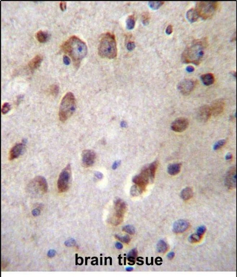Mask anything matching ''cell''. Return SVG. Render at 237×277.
<instances>
[{
  "label": "cell",
  "instance_id": "obj_1",
  "mask_svg": "<svg viewBox=\"0 0 237 277\" xmlns=\"http://www.w3.org/2000/svg\"><path fill=\"white\" fill-rule=\"evenodd\" d=\"M208 46L206 38L194 40L182 53L181 61L184 63L199 65L203 60Z\"/></svg>",
  "mask_w": 237,
  "mask_h": 277
},
{
  "label": "cell",
  "instance_id": "obj_2",
  "mask_svg": "<svg viewBox=\"0 0 237 277\" xmlns=\"http://www.w3.org/2000/svg\"><path fill=\"white\" fill-rule=\"evenodd\" d=\"M62 48L64 52L71 57L76 67L79 66L81 60L87 54V45L75 36H72L65 42Z\"/></svg>",
  "mask_w": 237,
  "mask_h": 277
},
{
  "label": "cell",
  "instance_id": "obj_3",
  "mask_svg": "<svg viewBox=\"0 0 237 277\" xmlns=\"http://www.w3.org/2000/svg\"><path fill=\"white\" fill-rule=\"evenodd\" d=\"M98 52L102 58L111 59L117 57V42L114 34L107 33L102 36L100 41Z\"/></svg>",
  "mask_w": 237,
  "mask_h": 277
},
{
  "label": "cell",
  "instance_id": "obj_4",
  "mask_svg": "<svg viewBox=\"0 0 237 277\" xmlns=\"http://www.w3.org/2000/svg\"><path fill=\"white\" fill-rule=\"evenodd\" d=\"M76 108L74 95L71 92L66 94L60 104L59 116L60 120L64 122L73 114Z\"/></svg>",
  "mask_w": 237,
  "mask_h": 277
},
{
  "label": "cell",
  "instance_id": "obj_5",
  "mask_svg": "<svg viewBox=\"0 0 237 277\" xmlns=\"http://www.w3.org/2000/svg\"><path fill=\"white\" fill-rule=\"evenodd\" d=\"M217 1H199L195 10L199 17L206 20L212 17L218 6Z\"/></svg>",
  "mask_w": 237,
  "mask_h": 277
},
{
  "label": "cell",
  "instance_id": "obj_6",
  "mask_svg": "<svg viewBox=\"0 0 237 277\" xmlns=\"http://www.w3.org/2000/svg\"><path fill=\"white\" fill-rule=\"evenodd\" d=\"M71 167L70 165L68 164L62 171L59 176L57 185L60 193H64L68 190L71 181Z\"/></svg>",
  "mask_w": 237,
  "mask_h": 277
},
{
  "label": "cell",
  "instance_id": "obj_7",
  "mask_svg": "<svg viewBox=\"0 0 237 277\" xmlns=\"http://www.w3.org/2000/svg\"><path fill=\"white\" fill-rule=\"evenodd\" d=\"M127 207L124 201L120 199H117L115 203V213L111 220V223L117 226L123 222L124 216Z\"/></svg>",
  "mask_w": 237,
  "mask_h": 277
},
{
  "label": "cell",
  "instance_id": "obj_8",
  "mask_svg": "<svg viewBox=\"0 0 237 277\" xmlns=\"http://www.w3.org/2000/svg\"><path fill=\"white\" fill-rule=\"evenodd\" d=\"M28 188L42 193H46L48 189V185L46 179L43 176L36 177L28 184Z\"/></svg>",
  "mask_w": 237,
  "mask_h": 277
},
{
  "label": "cell",
  "instance_id": "obj_9",
  "mask_svg": "<svg viewBox=\"0 0 237 277\" xmlns=\"http://www.w3.org/2000/svg\"><path fill=\"white\" fill-rule=\"evenodd\" d=\"M148 168L144 169L141 173L139 175L136 176L133 178V182L138 186L144 191L146 186L149 182L150 177Z\"/></svg>",
  "mask_w": 237,
  "mask_h": 277
},
{
  "label": "cell",
  "instance_id": "obj_10",
  "mask_svg": "<svg viewBox=\"0 0 237 277\" xmlns=\"http://www.w3.org/2000/svg\"><path fill=\"white\" fill-rule=\"evenodd\" d=\"M196 83V81L194 80L184 79L179 83L178 89L182 94L188 95L194 90Z\"/></svg>",
  "mask_w": 237,
  "mask_h": 277
},
{
  "label": "cell",
  "instance_id": "obj_11",
  "mask_svg": "<svg viewBox=\"0 0 237 277\" xmlns=\"http://www.w3.org/2000/svg\"><path fill=\"white\" fill-rule=\"evenodd\" d=\"M96 158L95 152L91 150H85L82 154V164L84 167L88 168L93 166Z\"/></svg>",
  "mask_w": 237,
  "mask_h": 277
},
{
  "label": "cell",
  "instance_id": "obj_12",
  "mask_svg": "<svg viewBox=\"0 0 237 277\" xmlns=\"http://www.w3.org/2000/svg\"><path fill=\"white\" fill-rule=\"evenodd\" d=\"M225 184L226 187L229 189L236 188V166H232L228 171L226 176Z\"/></svg>",
  "mask_w": 237,
  "mask_h": 277
},
{
  "label": "cell",
  "instance_id": "obj_13",
  "mask_svg": "<svg viewBox=\"0 0 237 277\" xmlns=\"http://www.w3.org/2000/svg\"><path fill=\"white\" fill-rule=\"evenodd\" d=\"M189 121L188 119L183 117L178 118L174 121L172 124V130L176 132H182L188 128Z\"/></svg>",
  "mask_w": 237,
  "mask_h": 277
},
{
  "label": "cell",
  "instance_id": "obj_14",
  "mask_svg": "<svg viewBox=\"0 0 237 277\" xmlns=\"http://www.w3.org/2000/svg\"><path fill=\"white\" fill-rule=\"evenodd\" d=\"M225 106V103L222 99H217L214 101L210 107L212 115L217 116L221 114L224 111Z\"/></svg>",
  "mask_w": 237,
  "mask_h": 277
},
{
  "label": "cell",
  "instance_id": "obj_15",
  "mask_svg": "<svg viewBox=\"0 0 237 277\" xmlns=\"http://www.w3.org/2000/svg\"><path fill=\"white\" fill-rule=\"evenodd\" d=\"M211 115L210 107L208 105L202 106L198 110L197 118L201 121L204 122L208 121Z\"/></svg>",
  "mask_w": 237,
  "mask_h": 277
},
{
  "label": "cell",
  "instance_id": "obj_16",
  "mask_svg": "<svg viewBox=\"0 0 237 277\" xmlns=\"http://www.w3.org/2000/svg\"><path fill=\"white\" fill-rule=\"evenodd\" d=\"M25 145L23 143H19L15 145L10 150L9 159L12 160L18 158L25 151Z\"/></svg>",
  "mask_w": 237,
  "mask_h": 277
},
{
  "label": "cell",
  "instance_id": "obj_17",
  "mask_svg": "<svg viewBox=\"0 0 237 277\" xmlns=\"http://www.w3.org/2000/svg\"><path fill=\"white\" fill-rule=\"evenodd\" d=\"M189 227V223L187 221L180 219L177 221L173 225V231L176 233H181L186 231Z\"/></svg>",
  "mask_w": 237,
  "mask_h": 277
},
{
  "label": "cell",
  "instance_id": "obj_18",
  "mask_svg": "<svg viewBox=\"0 0 237 277\" xmlns=\"http://www.w3.org/2000/svg\"><path fill=\"white\" fill-rule=\"evenodd\" d=\"M206 231L204 226H201L198 228L196 232L190 236L189 240L191 243H195L200 241Z\"/></svg>",
  "mask_w": 237,
  "mask_h": 277
},
{
  "label": "cell",
  "instance_id": "obj_19",
  "mask_svg": "<svg viewBox=\"0 0 237 277\" xmlns=\"http://www.w3.org/2000/svg\"><path fill=\"white\" fill-rule=\"evenodd\" d=\"M43 60V57L42 56L36 55L28 63V67L31 71L35 70L40 66Z\"/></svg>",
  "mask_w": 237,
  "mask_h": 277
},
{
  "label": "cell",
  "instance_id": "obj_20",
  "mask_svg": "<svg viewBox=\"0 0 237 277\" xmlns=\"http://www.w3.org/2000/svg\"><path fill=\"white\" fill-rule=\"evenodd\" d=\"M201 78L204 84L207 86L213 84L215 81L214 74L210 73L204 74L201 77Z\"/></svg>",
  "mask_w": 237,
  "mask_h": 277
},
{
  "label": "cell",
  "instance_id": "obj_21",
  "mask_svg": "<svg viewBox=\"0 0 237 277\" xmlns=\"http://www.w3.org/2000/svg\"><path fill=\"white\" fill-rule=\"evenodd\" d=\"M181 164L180 163H176L169 165L167 168V171L170 175H176L180 171Z\"/></svg>",
  "mask_w": 237,
  "mask_h": 277
},
{
  "label": "cell",
  "instance_id": "obj_22",
  "mask_svg": "<svg viewBox=\"0 0 237 277\" xmlns=\"http://www.w3.org/2000/svg\"><path fill=\"white\" fill-rule=\"evenodd\" d=\"M186 16L188 20L191 23L196 22L199 18L195 9L193 8L188 10L186 13Z\"/></svg>",
  "mask_w": 237,
  "mask_h": 277
},
{
  "label": "cell",
  "instance_id": "obj_23",
  "mask_svg": "<svg viewBox=\"0 0 237 277\" xmlns=\"http://www.w3.org/2000/svg\"><path fill=\"white\" fill-rule=\"evenodd\" d=\"M194 195L192 189L190 187H186L181 192V197L184 200H188L191 199Z\"/></svg>",
  "mask_w": 237,
  "mask_h": 277
},
{
  "label": "cell",
  "instance_id": "obj_24",
  "mask_svg": "<svg viewBox=\"0 0 237 277\" xmlns=\"http://www.w3.org/2000/svg\"><path fill=\"white\" fill-rule=\"evenodd\" d=\"M158 166V163L157 161H155L151 164L149 167L148 168V169L149 177H150V179L152 182H153L154 178H155V172Z\"/></svg>",
  "mask_w": 237,
  "mask_h": 277
},
{
  "label": "cell",
  "instance_id": "obj_25",
  "mask_svg": "<svg viewBox=\"0 0 237 277\" xmlns=\"http://www.w3.org/2000/svg\"><path fill=\"white\" fill-rule=\"evenodd\" d=\"M36 36L37 40L41 43L47 42L49 38V35L48 33L42 31H38Z\"/></svg>",
  "mask_w": 237,
  "mask_h": 277
},
{
  "label": "cell",
  "instance_id": "obj_26",
  "mask_svg": "<svg viewBox=\"0 0 237 277\" xmlns=\"http://www.w3.org/2000/svg\"><path fill=\"white\" fill-rule=\"evenodd\" d=\"M157 249L158 252L161 253L166 252L167 249V243L162 240L159 241L157 245Z\"/></svg>",
  "mask_w": 237,
  "mask_h": 277
},
{
  "label": "cell",
  "instance_id": "obj_27",
  "mask_svg": "<svg viewBox=\"0 0 237 277\" xmlns=\"http://www.w3.org/2000/svg\"><path fill=\"white\" fill-rule=\"evenodd\" d=\"M135 21L134 16L131 15L127 18L126 21L127 27L129 30L132 29L135 27Z\"/></svg>",
  "mask_w": 237,
  "mask_h": 277
},
{
  "label": "cell",
  "instance_id": "obj_28",
  "mask_svg": "<svg viewBox=\"0 0 237 277\" xmlns=\"http://www.w3.org/2000/svg\"><path fill=\"white\" fill-rule=\"evenodd\" d=\"M143 192V190L137 185L133 186L131 188V194L133 196H138L141 194Z\"/></svg>",
  "mask_w": 237,
  "mask_h": 277
},
{
  "label": "cell",
  "instance_id": "obj_29",
  "mask_svg": "<svg viewBox=\"0 0 237 277\" xmlns=\"http://www.w3.org/2000/svg\"><path fill=\"white\" fill-rule=\"evenodd\" d=\"M164 4V1H150L149 3V6L154 10L158 9Z\"/></svg>",
  "mask_w": 237,
  "mask_h": 277
},
{
  "label": "cell",
  "instance_id": "obj_30",
  "mask_svg": "<svg viewBox=\"0 0 237 277\" xmlns=\"http://www.w3.org/2000/svg\"><path fill=\"white\" fill-rule=\"evenodd\" d=\"M123 231L130 234L133 235L135 233V228L134 226L131 225H127L123 227L122 229Z\"/></svg>",
  "mask_w": 237,
  "mask_h": 277
},
{
  "label": "cell",
  "instance_id": "obj_31",
  "mask_svg": "<svg viewBox=\"0 0 237 277\" xmlns=\"http://www.w3.org/2000/svg\"><path fill=\"white\" fill-rule=\"evenodd\" d=\"M59 91V88L57 85H53L50 87V93L54 97L57 96L58 95Z\"/></svg>",
  "mask_w": 237,
  "mask_h": 277
},
{
  "label": "cell",
  "instance_id": "obj_32",
  "mask_svg": "<svg viewBox=\"0 0 237 277\" xmlns=\"http://www.w3.org/2000/svg\"><path fill=\"white\" fill-rule=\"evenodd\" d=\"M115 238L123 243H128L130 241V238L129 236H120L118 235L115 236Z\"/></svg>",
  "mask_w": 237,
  "mask_h": 277
},
{
  "label": "cell",
  "instance_id": "obj_33",
  "mask_svg": "<svg viewBox=\"0 0 237 277\" xmlns=\"http://www.w3.org/2000/svg\"><path fill=\"white\" fill-rule=\"evenodd\" d=\"M150 16L149 13H145L142 16V20L143 25H148L150 21Z\"/></svg>",
  "mask_w": 237,
  "mask_h": 277
},
{
  "label": "cell",
  "instance_id": "obj_34",
  "mask_svg": "<svg viewBox=\"0 0 237 277\" xmlns=\"http://www.w3.org/2000/svg\"><path fill=\"white\" fill-rule=\"evenodd\" d=\"M226 141L225 140H221L217 142L214 145V149L215 150L219 149L224 146L226 143Z\"/></svg>",
  "mask_w": 237,
  "mask_h": 277
},
{
  "label": "cell",
  "instance_id": "obj_35",
  "mask_svg": "<svg viewBox=\"0 0 237 277\" xmlns=\"http://www.w3.org/2000/svg\"><path fill=\"white\" fill-rule=\"evenodd\" d=\"M11 109V106L8 103H5L3 104L1 108V113L4 114L8 113Z\"/></svg>",
  "mask_w": 237,
  "mask_h": 277
},
{
  "label": "cell",
  "instance_id": "obj_36",
  "mask_svg": "<svg viewBox=\"0 0 237 277\" xmlns=\"http://www.w3.org/2000/svg\"><path fill=\"white\" fill-rule=\"evenodd\" d=\"M75 240L73 238L69 239V240L66 241L65 243V246L68 247H70L73 246L75 244Z\"/></svg>",
  "mask_w": 237,
  "mask_h": 277
},
{
  "label": "cell",
  "instance_id": "obj_37",
  "mask_svg": "<svg viewBox=\"0 0 237 277\" xmlns=\"http://www.w3.org/2000/svg\"><path fill=\"white\" fill-rule=\"evenodd\" d=\"M138 255V251L136 249H134L130 251L128 254V257H136Z\"/></svg>",
  "mask_w": 237,
  "mask_h": 277
},
{
  "label": "cell",
  "instance_id": "obj_38",
  "mask_svg": "<svg viewBox=\"0 0 237 277\" xmlns=\"http://www.w3.org/2000/svg\"><path fill=\"white\" fill-rule=\"evenodd\" d=\"M135 44L134 42H130L127 44V48L128 50L132 51L135 48Z\"/></svg>",
  "mask_w": 237,
  "mask_h": 277
},
{
  "label": "cell",
  "instance_id": "obj_39",
  "mask_svg": "<svg viewBox=\"0 0 237 277\" xmlns=\"http://www.w3.org/2000/svg\"><path fill=\"white\" fill-rule=\"evenodd\" d=\"M173 31V27L171 25H169L167 27L166 30V33L167 34L170 35L172 33Z\"/></svg>",
  "mask_w": 237,
  "mask_h": 277
},
{
  "label": "cell",
  "instance_id": "obj_40",
  "mask_svg": "<svg viewBox=\"0 0 237 277\" xmlns=\"http://www.w3.org/2000/svg\"><path fill=\"white\" fill-rule=\"evenodd\" d=\"M63 61L65 64L66 65H68L70 64V58H69L68 56L66 55H64V57H63Z\"/></svg>",
  "mask_w": 237,
  "mask_h": 277
},
{
  "label": "cell",
  "instance_id": "obj_41",
  "mask_svg": "<svg viewBox=\"0 0 237 277\" xmlns=\"http://www.w3.org/2000/svg\"><path fill=\"white\" fill-rule=\"evenodd\" d=\"M56 253V251L54 250H50L49 252H48V256L50 257V258H52V257H53L55 256Z\"/></svg>",
  "mask_w": 237,
  "mask_h": 277
},
{
  "label": "cell",
  "instance_id": "obj_42",
  "mask_svg": "<svg viewBox=\"0 0 237 277\" xmlns=\"http://www.w3.org/2000/svg\"><path fill=\"white\" fill-rule=\"evenodd\" d=\"M121 164V161L120 160H117L114 162L112 166V168L114 170H115L118 166H120Z\"/></svg>",
  "mask_w": 237,
  "mask_h": 277
},
{
  "label": "cell",
  "instance_id": "obj_43",
  "mask_svg": "<svg viewBox=\"0 0 237 277\" xmlns=\"http://www.w3.org/2000/svg\"><path fill=\"white\" fill-rule=\"evenodd\" d=\"M60 7L63 11H64L66 9V2L65 1H61L60 3Z\"/></svg>",
  "mask_w": 237,
  "mask_h": 277
},
{
  "label": "cell",
  "instance_id": "obj_44",
  "mask_svg": "<svg viewBox=\"0 0 237 277\" xmlns=\"http://www.w3.org/2000/svg\"><path fill=\"white\" fill-rule=\"evenodd\" d=\"M128 260L130 262L129 264L130 265H133L135 263V257H128Z\"/></svg>",
  "mask_w": 237,
  "mask_h": 277
},
{
  "label": "cell",
  "instance_id": "obj_45",
  "mask_svg": "<svg viewBox=\"0 0 237 277\" xmlns=\"http://www.w3.org/2000/svg\"><path fill=\"white\" fill-rule=\"evenodd\" d=\"M32 214L34 216H37L39 215V214H40V210H38V209H35L32 211Z\"/></svg>",
  "mask_w": 237,
  "mask_h": 277
},
{
  "label": "cell",
  "instance_id": "obj_46",
  "mask_svg": "<svg viewBox=\"0 0 237 277\" xmlns=\"http://www.w3.org/2000/svg\"><path fill=\"white\" fill-rule=\"evenodd\" d=\"M186 70L189 72H192L194 71V68L193 66H187Z\"/></svg>",
  "mask_w": 237,
  "mask_h": 277
},
{
  "label": "cell",
  "instance_id": "obj_47",
  "mask_svg": "<svg viewBox=\"0 0 237 277\" xmlns=\"http://www.w3.org/2000/svg\"><path fill=\"white\" fill-rule=\"evenodd\" d=\"M95 176L99 179H101L103 177V175L102 173L99 172H96L95 173Z\"/></svg>",
  "mask_w": 237,
  "mask_h": 277
},
{
  "label": "cell",
  "instance_id": "obj_48",
  "mask_svg": "<svg viewBox=\"0 0 237 277\" xmlns=\"http://www.w3.org/2000/svg\"><path fill=\"white\" fill-rule=\"evenodd\" d=\"M162 258H161V257H158L157 258L156 260H155V263L158 265H159L162 264Z\"/></svg>",
  "mask_w": 237,
  "mask_h": 277
},
{
  "label": "cell",
  "instance_id": "obj_49",
  "mask_svg": "<svg viewBox=\"0 0 237 277\" xmlns=\"http://www.w3.org/2000/svg\"><path fill=\"white\" fill-rule=\"evenodd\" d=\"M175 256L174 253V252H170L168 255H167V257L169 259H173L174 257Z\"/></svg>",
  "mask_w": 237,
  "mask_h": 277
},
{
  "label": "cell",
  "instance_id": "obj_50",
  "mask_svg": "<svg viewBox=\"0 0 237 277\" xmlns=\"http://www.w3.org/2000/svg\"><path fill=\"white\" fill-rule=\"evenodd\" d=\"M115 247L117 249H121L123 248V246L122 243H117L115 244Z\"/></svg>",
  "mask_w": 237,
  "mask_h": 277
},
{
  "label": "cell",
  "instance_id": "obj_51",
  "mask_svg": "<svg viewBox=\"0 0 237 277\" xmlns=\"http://www.w3.org/2000/svg\"><path fill=\"white\" fill-rule=\"evenodd\" d=\"M232 156L231 154L228 153L226 156V159L227 160L231 159L232 158Z\"/></svg>",
  "mask_w": 237,
  "mask_h": 277
},
{
  "label": "cell",
  "instance_id": "obj_52",
  "mask_svg": "<svg viewBox=\"0 0 237 277\" xmlns=\"http://www.w3.org/2000/svg\"><path fill=\"white\" fill-rule=\"evenodd\" d=\"M133 270V268L132 267H129L127 268H126V270L127 271H132Z\"/></svg>",
  "mask_w": 237,
  "mask_h": 277
}]
</instances>
